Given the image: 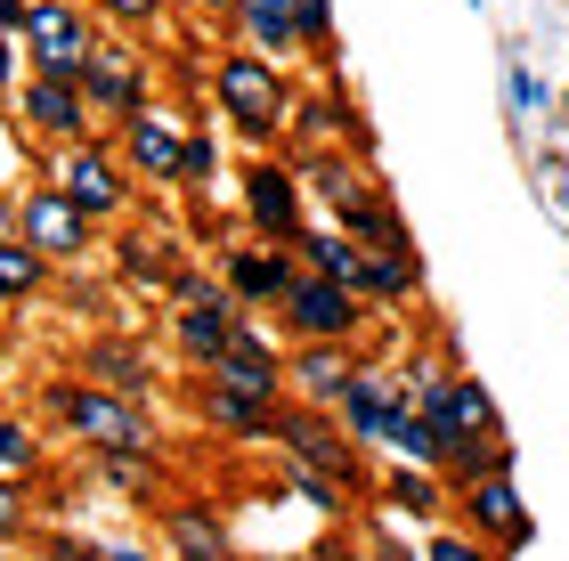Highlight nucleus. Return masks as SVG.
Masks as SVG:
<instances>
[{
  "instance_id": "nucleus-1",
  "label": "nucleus",
  "mask_w": 569,
  "mask_h": 561,
  "mask_svg": "<svg viewBox=\"0 0 569 561\" xmlns=\"http://www.w3.org/2000/svg\"><path fill=\"white\" fill-rule=\"evenodd\" d=\"M293 261L318 269V277H333L342 293H358L375 318H382V310H407V301L423 293V252H367L358 237H342V228H318V220L293 237Z\"/></svg>"
},
{
  "instance_id": "nucleus-2",
  "label": "nucleus",
  "mask_w": 569,
  "mask_h": 561,
  "mask_svg": "<svg viewBox=\"0 0 569 561\" xmlns=\"http://www.w3.org/2000/svg\"><path fill=\"white\" fill-rule=\"evenodd\" d=\"M49 423L66 440H82L90 455H154V423H147V399H114L98 382H49L41 391Z\"/></svg>"
},
{
  "instance_id": "nucleus-3",
  "label": "nucleus",
  "mask_w": 569,
  "mask_h": 561,
  "mask_svg": "<svg viewBox=\"0 0 569 561\" xmlns=\"http://www.w3.org/2000/svg\"><path fill=\"white\" fill-rule=\"evenodd\" d=\"M277 448H284V464H301V472L333 480V489H342L350 504H367V497H375V464H367V448H350V440H342V423H333L326 407L284 399V407H277Z\"/></svg>"
},
{
  "instance_id": "nucleus-4",
  "label": "nucleus",
  "mask_w": 569,
  "mask_h": 561,
  "mask_svg": "<svg viewBox=\"0 0 569 561\" xmlns=\"http://www.w3.org/2000/svg\"><path fill=\"white\" fill-rule=\"evenodd\" d=\"M212 98L228 114V131H244L252 147H269L284 131V107H293V90H284V73L269 58H252V49H237V58L212 66Z\"/></svg>"
},
{
  "instance_id": "nucleus-5",
  "label": "nucleus",
  "mask_w": 569,
  "mask_h": 561,
  "mask_svg": "<svg viewBox=\"0 0 569 561\" xmlns=\"http://www.w3.org/2000/svg\"><path fill=\"white\" fill-rule=\"evenodd\" d=\"M448 521L472 529V538L497 545V553H521V545H529V504H521L512 464H488V472H472V480H456V489H448Z\"/></svg>"
},
{
  "instance_id": "nucleus-6",
  "label": "nucleus",
  "mask_w": 569,
  "mask_h": 561,
  "mask_svg": "<svg viewBox=\"0 0 569 561\" xmlns=\"http://www.w3.org/2000/svg\"><path fill=\"white\" fill-rule=\"evenodd\" d=\"M269 325H277L284 342H358V334L375 325V310H367L358 293H342L333 277L301 269V277H293V293L277 301V318H269Z\"/></svg>"
},
{
  "instance_id": "nucleus-7",
  "label": "nucleus",
  "mask_w": 569,
  "mask_h": 561,
  "mask_svg": "<svg viewBox=\"0 0 569 561\" xmlns=\"http://www.w3.org/2000/svg\"><path fill=\"white\" fill-rule=\"evenodd\" d=\"M212 277L228 293H237V310H252V318H277V301L293 293V277H301V261H293V244H261V237H228L220 244V261H212Z\"/></svg>"
},
{
  "instance_id": "nucleus-8",
  "label": "nucleus",
  "mask_w": 569,
  "mask_h": 561,
  "mask_svg": "<svg viewBox=\"0 0 569 561\" xmlns=\"http://www.w3.org/2000/svg\"><path fill=\"white\" fill-rule=\"evenodd\" d=\"M237 203H244V220H252V237H261V244H293L309 228L301 180H293V163H277V156H252L237 171Z\"/></svg>"
},
{
  "instance_id": "nucleus-9",
  "label": "nucleus",
  "mask_w": 569,
  "mask_h": 561,
  "mask_svg": "<svg viewBox=\"0 0 569 561\" xmlns=\"http://www.w3.org/2000/svg\"><path fill=\"white\" fill-rule=\"evenodd\" d=\"M399 407H407V399H399V374H382V367L358 359V374L342 382V399H333L326 415L342 423V440H350V448H367V455H375V448H382V431L399 423Z\"/></svg>"
},
{
  "instance_id": "nucleus-10",
  "label": "nucleus",
  "mask_w": 569,
  "mask_h": 561,
  "mask_svg": "<svg viewBox=\"0 0 569 561\" xmlns=\"http://www.w3.org/2000/svg\"><path fill=\"white\" fill-rule=\"evenodd\" d=\"M203 382H228V391H252V399H284V334L269 318H244L237 342H228V359Z\"/></svg>"
},
{
  "instance_id": "nucleus-11",
  "label": "nucleus",
  "mask_w": 569,
  "mask_h": 561,
  "mask_svg": "<svg viewBox=\"0 0 569 561\" xmlns=\"http://www.w3.org/2000/svg\"><path fill=\"white\" fill-rule=\"evenodd\" d=\"M58 196L82 220H122L131 212V171H122L107 147H73V156L58 163Z\"/></svg>"
},
{
  "instance_id": "nucleus-12",
  "label": "nucleus",
  "mask_w": 569,
  "mask_h": 561,
  "mask_svg": "<svg viewBox=\"0 0 569 561\" xmlns=\"http://www.w3.org/2000/svg\"><path fill=\"white\" fill-rule=\"evenodd\" d=\"M24 41H33V66L58 73V82H82V58H90V24L66 9V0H24Z\"/></svg>"
},
{
  "instance_id": "nucleus-13",
  "label": "nucleus",
  "mask_w": 569,
  "mask_h": 561,
  "mask_svg": "<svg viewBox=\"0 0 569 561\" xmlns=\"http://www.w3.org/2000/svg\"><path fill=\"white\" fill-rule=\"evenodd\" d=\"M90 228H98V220H82L58 188H33V196L17 203V237L33 244L41 261H82V252H90Z\"/></svg>"
},
{
  "instance_id": "nucleus-14",
  "label": "nucleus",
  "mask_w": 569,
  "mask_h": 561,
  "mask_svg": "<svg viewBox=\"0 0 569 561\" xmlns=\"http://www.w3.org/2000/svg\"><path fill=\"white\" fill-rule=\"evenodd\" d=\"M82 107H90V114H114V122H131V114L154 107L147 82H139V66H131V49L90 41V58H82Z\"/></svg>"
},
{
  "instance_id": "nucleus-15",
  "label": "nucleus",
  "mask_w": 569,
  "mask_h": 561,
  "mask_svg": "<svg viewBox=\"0 0 569 561\" xmlns=\"http://www.w3.org/2000/svg\"><path fill=\"white\" fill-rule=\"evenodd\" d=\"M350 374H358V350L350 342H284V399L333 407Z\"/></svg>"
},
{
  "instance_id": "nucleus-16",
  "label": "nucleus",
  "mask_w": 569,
  "mask_h": 561,
  "mask_svg": "<svg viewBox=\"0 0 569 561\" xmlns=\"http://www.w3.org/2000/svg\"><path fill=\"white\" fill-rule=\"evenodd\" d=\"M122 163L147 171L154 188H188V131H171V122L147 107V114L122 122Z\"/></svg>"
},
{
  "instance_id": "nucleus-17",
  "label": "nucleus",
  "mask_w": 569,
  "mask_h": 561,
  "mask_svg": "<svg viewBox=\"0 0 569 561\" xmlns=\"http://www.w3.org/2000/svg\"><path fill=\"white\" fill-rule=\"evenodd\" d=\"M277 407L284 399H252V391H228V382H203L196 391V415L220 440H252V448H277Z\"/></svg>"
},
{
  "instance_id": "nucleus-18",
  "label": "nucleus",
  "mask_w": 569,
  "mask_h": 561,
  "mask_svg": "<svg viewBox=\"0 0 569 561\" xmlns=\"http://www.w3.org/2000/svg\"><path fill=\"white\" fill-rule=\"evenodd\" d=\"M154 529H163V553H171V561H244L212 504H163Z\"/></svg>"
},
{
  "instance_id": "nucleus-19",
  "label": "nucleus",
  "mask_w": 569,
  "mask_h": 561,
  "mask_svg": "<svg viewBox=\"0 0 569 561\" xmlns=\"http://www.w3.org/2000/svg\"><path fill=\"white\" fill-rule=\"evenodd\" d=\"M24 122H33L41 139H58V147H82V131H90V107H82V82H58V73H33L24 82Z\"/></svg>"
},
{
  "instance_id": "nucleus-20",
  "label": "nucleus",
  "mask_w": 569,
  "mask_h": 561,
  "mask_svg": "<svg viewBox=\"0 0 569 561\" xmlns=\"http://www.w3.org/2000/svg\"><path fill=\"white\" fill-rule=\"evenodd\" d=\"M252 310H171V350H179V367H196V374H212L228 359V342H237V325Z\"/></svg>"
},
{
  "instance_id": "nucleus-21",
  "label": "nucleus",
  "mask_w": 569,
  "mask_h": 561,
  "mask_svg": "<svg viewBox=\"0 0 569 561\" xmlns=\"http://www.w3.org/2000/svg\"><path fill=\"white\" fill-rule=\"evenodd\" d=\"M82 382H98V391H114V399H147V391H154V367H147L139 342L107 334V342L82 350Z\"/></svg>"
},
{
  "instance_id": "nucleus-22",
  "label": "nucleus",
  "mask_w": 569,
  "mask_h": 561,
  "mask_svg": "<svg viewBox=\"0 0 569 561\" xmlns=\"http://www.w3.org/2000/svg\"><path fill=\"white\" fill-rule=\"evenodd\" d=\"M375 497H382V513H407V521H448V480L423 472V464H391L375 480Z\"/></svg>"
},
{
  "instance_id": "nucleus-23",
  "label": "nucleus",
  "mask_w": 569,
  "mask_h": 561,
  "mask_svg": "<svg viewBox=\"0 0 569 561\" xmlns=\"http://www.w3.org/2000/svg\"><path fill=\"white\" fill-rule=\"evenodd\" d=\"M228 9H237V33L252 41V58H284V49H301L293 0H228Z\"/></svg>"
},
{
  "instance_id": "nucleus-24",
  "label": "nucleus",
  "mask_w": 569,
  "mask_h": 561,
  "mask_svg": "<svg viewBox=\"0 0 569 561\" xmlns=\"http://www.w3.org/2000/svg\"><path fill=\"white\" fill-rule=\"evenodd\" d=\"M293 122H301V139L309 147H326V139H358V114H350V98L342 90H318V98H293Z\"/></svg>"
},
{
  "instance_id": "nucleus-25",
  "label": "nucleus",
  "mask_w": 569,
  "mask_h": 561,
  "mask_svg": "<svg viewBox=\"0 0 569 561\" xmlns=\"http://www.w3.org/2000/svg\"><path fill=\"white\" fill-rule=\"evenodd\" d=\"M114 261H122V277H139V285H171V277L188 269V261L171 252V237H122Z\"/></svg>"
},
{
  "instance_id": "nucleus-26",
  "label": "nucleus",
  "mask_w": 569,
  "mask_h": 561,
  "mask_svg": "<svg viewBox=\"0 0 569 561\" xmlns=\"http://www.w3.org/2000/svg\"><path fill=\"white\" fill-rule=\"evenodd\" d=\"M49 285V261L24 237H0V301H33Z\"/></svg>"
},
{
  "instance_id": "nucleus-27",
  "label": "nucleus",
  "mask_w": 569,
  "mask_h": 561,
  "mask_svg": "<svg viewBox=\"0 0 569 561\" xmlns=\"http://www.w3.org/2000/svg\"><path fill=\"white\" fill-rule=\"evenodd\" d=\"M416 561H505V553H497V545H480L472 529H456V521H431Z\"/></svg>"
},
{
  "instance_id": "nucleus-28",
  "label": "nucleus",
  "mask_w": 569,
  "mask_h": 561,
  "mask_svg": "<svg viewBox=\"0 0 569 561\" xmlns=\"http://www.w3.org/2000/svg\"><path fill=\"white\" fill-rule=\"evenodd\" d=\"M33 464H41V440H33V423L0 415V480H24Z\"/></svg>"
},
{
  "instance_id": "nucleus-29",
  "label": "nucleus",
  "mask_w": 569,
  "mask_h": 561,
  "mask_svg": "<svg viewBox=\"0 0 569 561\" xmlns=\"http://www.w3.org/2000/svg\"><path fill=\"white\" fill-rule=\"evenodd\" d=\"M293 33H301V49H333V17H326V0H293Z\"/></svg>"
},
{
  "instance_id": "nucleus-30",
  "label": "nucleus",
  "mask_w": 569,
  "mask_h": 561,
  "mask_svg": "<svg viewBox=\"0 0 569 561\" xmlns=\"http://www.w3.org/2000/svg\"><path fill=\"white\" fill-rule=\"evenodd\" d=\"M41 561H107V545L73 538V529H49V538H41Z\"/></svg>"
},
{
  "instance_id": "nucleus-31",
  "label": "nucleus",
  "mask_w": 569,
  "mask_h": 561,
  "mask_svg": "<svg viewBox=\"0 0 569 561\" xmlns=\"http://www.w3.org/2000/svg\"><path fill=\"white\" fill-rule=\"evenodd\" d=\"M212 171H220V147L203 139V131H188V188H203Z\"/></svg>"
},
{
  "instance_id": "nucleus-32",
  "label": "nucleus",
  "mask_w": 569,
  "mask_h": 561,
  "mask_svg": "<svg viewBox=\"0 0 569 561\" xmlns=\"http://www.w3.org/2000/svg\"><path fill=\"white\" fill-rule=\"evenodd\" d=\"M24 538V497H17V480H0V545H17Z\"/></svg>"
},
{
  "instance_id": "nucleus-33",
  "label": "nucleus",
  "mask_w": 569,
  "mask_h": 561,
  "mask_svg": "<svg viewBox=\"0 0 569 561\" xmlns=\"http://www.w3.org/2000/svg\"><path fill=\"white\" fill-rule=\"evenodd\" d=\"M98 9L122 17V24H154V9H163V0H98Z\"/></svg>"
},
{
  "instance_id": "nucleus-34",
  "label": "nucleus",
  "mask_w": 569,
  "mask_h": 561,
  "mask_svg": "<svg viewBox=\"0 0 569 561\" xmlns=\"http://www.w3.org/2000/svg\"><path fill=\"white\" fill-rule=\"evenodd\" d=\"M107 561H163V553H147V545H107Z\"/></svg>"
},
{
  "instance_id": "nucleus-35",
  "label": "nucleus",
  "mask_w": 569,
  "mask_h": 561,
  "mask_svg": "<svg viewBox=\"0 0 569 561\" xmlns=\"http://www.w3.org/2000/svg\"><path fill=\"white\" fill-rule=\"evenodd\" d=\"M367 561H416V553H399V545H375V553H367Z\"/></svg>"
},
{
  "instance_id": "nucleus-36",
  "label": "nucleus",
  "mask_w": 569,
  "mask_h": 561,
  "mask_svg": "<svg viewBox=\"0 0 569 561\" xmlns=\"http://www.w3.org/2000/svg\"><path fill=\"white\" fill-rule=\"evenodd\" d=\"M0 237H17V220H9V212H0Z\"/></svg>"
},
{
  "instance_id": "nucleus-37",
  "label": "nucleus",
  "mask_w": 569,
  "mask_h": 561,
  "mask_svg": "<svg viewBox=\"0 0 569 561\" xmlns=\"http://www.w3.org/2000/svg\"><path fill=\"white\" fill-rule=\"evenodd\" d=\"M179 9H212V0H179Z\"/></svg>"
},
{
  "instance_id": "nucleus-38",
  "label": "nucleus",
  "mask_w": 569,
  "mask_h": 561,
  "mask_svg": "<svg viewBox=\"0 0 569 561\" xmlns=\"http://www.w3.org/2000/svg\"><path fill=\"white\" fill-rule=\"evenodd\" d=\"M0 367H9V342H0Z\"/></svg>"
},
{
  "instance_id": "nucleus-39",
  "label": "nucleus",
  "mask_w": 569,
  "mask_h": 561,
  "mask_svg": "<svg viewBox=\"0 0 569 561\" xmlns=\"http://www.w3.org/2000/svg\"><path fill=\"white\" fill-rule=\"evenodd\" d=\"M561 114H569V90H561Z\"/></svg>"
}]
</instances>
